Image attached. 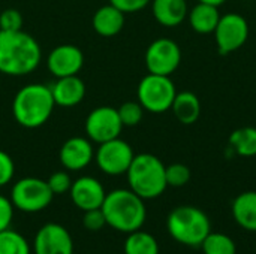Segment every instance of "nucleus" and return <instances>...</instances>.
Here are the masks:
<instances>
[{"label": "nucleus", "mask_w": 256, "mask_h": 254, "mask_svg": "<svg viewBox=\"0 0 256 254\" xmlns=\"http://www.w3.org/2000/svg\"><path fill=\"white\" fill-rule=\"evenodd\" d=\"M48 186L52 192V195H63L68 193L72 187V180L70 175L64 171H57L54 172L50 178H48Z\"/></svg>", "instance_id": "obj_29"}, {"label": "nucleus", "mask_w": 256, "mask_h": 254, "mask_svg": "<svg viewBox=\"0 0 256 254\" xmlns=\"http://www.w3.org/2000/svg\"><path fill=\"white\" fill-rule=\"evenodd\" d=\"M14 219V205L10 199L0 195V232L9 229Z\"/></svg>", "instance_id": "obj_33"}, {"label": "nucleus", "mask_w": 256, "mask_h": 254, "mask_svg": "<svg viewBox=\"0 0 256 254\" xmlns=\"http://www.w3.org/2000/svg\"><path fill=\"white\" fill-rule=\"evenodd\" d=\"M112 6L120 9L123 13H134L152 3V0H110Z\"/></svg>", "instance_id": "obj_32"}, {"label": "nucleus", "mask_w": 256, "mask_h": 254, "mask_svg": "<svg viewBox=\"0 0 256 254\" xmlns=\"http://www.w3.org/2000/svg\"><path fill=\"white\" fill-rule=\"evenodd\" d=\"M230 147L240 157H255L256 156V127L248 126L234 130L230 135Z\"/></svg>", "instance_id": "obj_22"}, {"label": "nucleus", "mask_w": 256, "mask_h": 254, "mask_svg": "<svg viewBox=\"0 0 256 254\" xmlns=\"http://www.w3.org/2000/svg\"><path fill=\"white\" fill-rule=\"evenodd\" d=\"M152 12L160 25L172 28L188 18L189 7L186 0H152Z\"/></svg>", "instance_id": "obj_17"}, {"label": "nucleus", "mask_w": 256, "mask_h": 254, "mask_svg": "<svg viewBox=\"0 0 256 254\" xmlns=\"http://www.w3.org/2000/svg\"><path fill=\"white\" fill-rule=\"evenodd\" d=\"M232 217L236 223L249 232H256V192L240 193L232 201Z\"/></svg>", "instance_id": "obj_19"}, {"label": "nucleus", "mask_w": 256, "mask_h": 254, "mask_svg": "<svg viewBox=\"0 0 256 254\" xmlns=\"http://www.w3.org/2000/svg\"><path fill=\"white\" fill-rule=\"evenodd\" d=\"M34 254H74V241L66 228L58 223L44 225L33 241Z\"/></svg>", "instance_id": "obj_12"}, {"label": "nucleus", "mask_w": 256, "mask_h": 254, "mask_svg": "<svg viewBox=\"0 0 256 254\" xmlns=\"http://www.w3.org/2000/svg\"><path fill=\"white\" fill-rule=\"evenodd\" d=\"M200 247L202 254H237L236 241L230 235L220 232H210Z\"/></svg>", "instance_id": "obj_24"}, {"label": "nucleus", "mask_w": 256, "mask_h": 254, "mask_svg": "<svg viewBox=\"0 0 256 254\" xmlns=\"http://www.w3.org/2000/svg\"><path fill=\"white\" fill-rule=\"evenodd\" d=\"M22 22H24L22 15L16 9L9 7L0 13V30L18 31V30H22Z\"/></svg>", "instance_id": "obj_28"}, {"label": "nucleus", "mask_w": 256, "mask_h": 254, "mask_svg": "<svg viewBox=\"0 0 256 254\" xmlns=\"http://www.w3.org/2000/svg\"><path fill=\"white\" fill-rule=\"evenodd\" d=\"M188 19H189V24H190V27H192V30L195 33L210 34V33L214 31V28H216V25H218V22L220 19L219 7L213 6V4L198 1V4H195L189 10Z\"/></svg>", "instance_id": "obj_20"}, {"label": "nucleus", "mask_w": 256, "mask_h": 254, "mask_svg": "<svg viewBox=\"0 0 256 254\" xmlns=\"http://www.w3.org/2000/svg\"><path fill=\"white\" fill-rule=\"evenodd\" d=\"M56 105L63 108H72L82 102L86 96V84L76 76H63L57 78L52 85H50Z\"/></svg>", "instance_id": "obj_16"}, {"label": "nucleus", "mask_w": 256, "mask_h": 254, "mask_svg": "<svg viewBox=\"0 0 256 254\" xmlns=\"http://www.w3.org/2000/svg\"><path fill=\"white\" fill-rule=\"evenodd\" d=\"M117 111H118L123 126H128V127L138 126L144 117V108L141 106L140 102H124Z\"/></svg>", "instance_id": "obj_27"}, {"label": "nucleus", "mask_w": 256, "mask_h": 254, "mask_svg": "<svg viewBox=\"0 0 256 254\" xmlns=\"http://www.w3.org/2000/svg\"><path fill=\"white\" fill-rule=\"evenodd\" d=\"M30 246L26 238L12 231L4 229L0 232V254H30Z\"/></svg>", "instance_id": "obj_25"}, {"label": "nucleus", "mask_w": 256, "mask_h": 254, "mask_svg": "<svg viewBox=\"0 0 256 254\" xmlns=\"http://www.w3.org/2000/svg\"><path fill=\"white\" fill-rule=\"evenodd\" d=\"M94 157L93 145L88 139L81 136L69 138L60 148L58 159L68 171H81L90 165Z\"/></svg>", "instance_id": "obj_15"}, {"label": "nucleus", "mask_w": 256, "mask_h": 254, "mask_svg": "<svg viewBox=\"0 0 256 254\" xmlns=\"http://www.w3.org/2000/svg\"><path fill=\"white\" fill-rule=\"evenodd\" d=\"M198 1H201V3H207V4H213V6H222L226 0H198Z\"/></svg>", "instance_id": "obj_34"}, {"label": "nucleus", "mask_w": 256, "mask_h": 254, "mask_svg": "<svg viewBox=\"0 0 256 254\" xmlns=\"http://www.w3.org/2000/svg\"><path fill=\"white\" fill-rule=\"evenodd\" d=\"M165 177L168 187H183L190 181V169L183 163H172L165 168Z\"/></svg>", "instance_id": "obj_26"}, {"label": "nucleus", "mask_w": 256, "mask_h": 254, "mask_svg": "<svg viewBox=\"0 0 256 254\" xmlns=\"http://www.w3.org/2000/svg\"><path fill=\"white\" fill-rule=\"evenodd\" d=\"M69 193L74 205L81 211L100 208L106 196L102 183L93 177H81L75 180Z\"/></svg>", "instance_id": "obj_14"}, {"label": "nucleus", "mask_w": 256, "mask_h": 254, "mask_svg": "<svg viewBox=\"0 0 256 254\" xmlns=\"http://www.w3.org/2000/svg\"><path fill=\"white\" fill-rule=\"evenodd\" d=\"M177 90L171 76L165 75H146L136 88L138 102L152 114H164L171 109Z\"/></svg>", "instance_id": "obj_6"}, {"label": "nucleus", "mask_w": 256, "mask_h": 254, "mask_svg": "<svg viewBox=\"0 0 256 254\" xmlns=\"http://www.w3.org/2000/svg\"><path fill=\"white\" fill-rule=\"evenodd\" d=\"M92 25L94 31L104 37L116 36L124 27V13L111 3L105 4L94 12L92 18Z\"/></svg>", "instance_id": "obj_18"}, {"label": "nucleus", "mask_w": 256, "mask_h": 254, "mask_svg": "<svg viewBox=\"0 0 256 254\" xmlns=\"http://www.w3.org/2000/svg\"><path fill=\"white\" fill-rule=\"evenodd\" d=\"M134 157L135 153L132 147L120 138L99 144L96 151V163L99 169L111 177L126 174Z\"/></svg>", "instance_id": "obj_10"}, {"label": "nucleus", "mask_w": 256, "mask_h": 254, "mask_svg": "<svg viewBox=\"0 0 256 254\" xmlns=\"http://www.w3.org/2000/svg\"><path fill=\"white\" fill-rule=\"evenodd\" d=\"M166 231L178 244L196 249L212 232V223L201 208L180 205L170 213L166 219Z\"/></svg>", "instance_id": "obj_5"}, {"label": "nucleus", "mask_w": 256, "mask_h": 254, "mask_svg": "<svg viewBox=\"0 0 256 254\" xmlns=\"http://www.w3.org/2000/svg\"><path fill=\"white\" fill-rule=\"evenodd\" d=\"M171 111L177 121L184 126L195 124L201 115V102L192 91H180L176 94Z\"/></svg>", "instance_id": "obj_21"}, {"label": "nucleus", "mask_w": 256, "mask_h": 254, "mask_svg": "<svg viewBox=\"0 0 256 254\" xmlns=\"http://www.w3.org/2000/svg\"><path fill=\"white\" fill-rule=\"evenodd\" d=\"M144 61L148 73L171 76L182 63V49L172 39L159 37L148 45Z\"/></svg>", "instance_id": "obj_9"}, {"label": "nucleus", "mask_w": 256, "mask_h": 254, "mask_svg": "<svg viewBox=\"0 0 256 254\" xmlns=\"http://www.w3.org/2000/svg\"><path fill=\"white\" fill-rule=\"evenodd\" d=\"M54 195L46 181L34 177L18 180L10 190V202L14 208L22 213L44 211L52 201Z\"/></svg>", "instance_id": "obj_7"}, {"label": "nucleus", "mask_w": 256, "mask_h": 254, "mask_svg": "<svg viewBox=\"0 0 256 254\" xmlns=\"http://www.w3.org/2000/svg\"><path fill=\"white\" fill-rule=\"evenodd\" d=\"M100 210L106 225L123 234L141 229L147 219L144 199L130 189H117L106 193Z\"/></svg>", "instance_id": "obj_2"}, {"label": "nucleus", "mask_w": 256, "mask_h": 254, "mask_svg": "<svg viewBox=\"0 0 256 254\" xmlns=\"http://www.w3.org/2000/svg\"><path fill=\"white\" fill-rule=\"evenodd\" d=\"M39 43L28 33L0 30V73L24 76L32 73L40 63Z\"/></svg>", "instance_id": "obj_1"}, {"label": "nucleus", "mask_w": 256, "mask_h": 254, "mask_svg": "<svg viewBox=\"0 0 256 254\" xmlns=\"http://www.w3.org/2000/svg\"><path fill=\"white\" fill-rule=\"evenodd\" d=\"M123 250L124 254H159V244L152 234L138 229L128 234Z\"/></svg>", "instance_id": "obj_23"}, {"label": "nucleus", "mask_w": 256, "mask_h": 254, "mask_svg": "<svg viewBox=\"0 0 256 254\" xmlns=\"http://www.w3.org/2000/svg\"><path fill=\"white\" fill-rule=\"evenodd\" d=\"M82 226L90 231V232H98L100 231L104 226H106V220H105V216L102 213L100 208H96V210H88V211H84V216H82Z\"/></svg>", "instance_id": "obj_30"}, {"label": "nucleus", "mask_w": 256, "mask_h": 254, "mask_svg": "<svg viewBox=\"0 0 256 254\" xmlns=\"http://www.w3.org/2000/svg\"><path fill=\"white\" fill-rule=\"evenodd\" d=\"M123 127L118 111L112 106L94 108L86 120V133L90 141L96 144H104L118 138Z\"/></svg>", "instance_id": "obj_11"}, {"label": "nucleus", "mask_w": 256, "mask_h": 254, "mask_svg": "<svg viewBox=\"0 0 256 254\" xmlns=\"http://www.w3.org/2000/svg\"><path fill=\"white\" fill-rule=\"evenodd\" d=\"M165 168L154 154L142 153L135 156L126 172L129 189L144 201L159 198L168 187Z\"/></svg>", "instance_id": "obj_4"}, {"label": "nucleus", "mask_w": 256, "mask_h": 254, "mask_svg": "<svg viewBox=\"0 0 256 254\" xmlns=\"http://www.w3.org/2000/svg\"><path fill=\"white\" fill-rule=\"evenodd\" d=\"M54 106L56 102L48 85L27 84L15 94L12 114L20 126L26 129H36L50 120Z\"/></svg>", "instance_id": "obj_3"}, {"label": "nucleus", "mask_w": 256, "mask_h": 254, "mask_svg": "<svg viewBox=\"0 0 256 254\" xmlns=\"http://www.w3.org/2000/svg\"><path fill=\"white\" fill-rule=\"evenodd\" d=\"M46 66L56 78L72 76L84 66V54L75 45H58L50 52Z\"/></svg>", "instance_id": "obj_13"}, {"label": "nucleus", "mask_w": 256, "mask_h": 254, "mask_svg": "<svg viewBox=\"0 0 256 254\" xmlns=\"http://www.w3.org/2000/svg\"><path fill=\"white\" fill-rule=\"evenodd\" d=\"M15 174V165L12 157L0 150V187L9 184Z\"/></svg>", "instance_id": "obj_31"}, {"label": "nucleus", "mask_w": 256, "mask_h": 254, "mask_svg": "<svg viewBox=\"0 0 256 254\" xmlns=\"http://www.w3.org/2000/svg\"><path fill=\"white\" fill-rule=\"evenodd\" d=\"M218 52L228 55L238 51L249 39V22L242 13L230 12L220 15V19L213 31Z\"/></svg>", "instance_id": "obj_8"}]
</instances>
